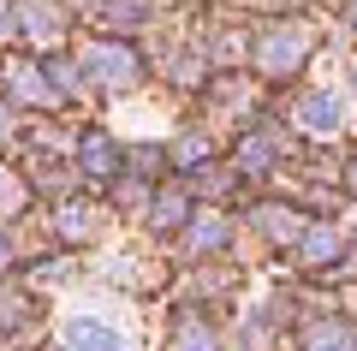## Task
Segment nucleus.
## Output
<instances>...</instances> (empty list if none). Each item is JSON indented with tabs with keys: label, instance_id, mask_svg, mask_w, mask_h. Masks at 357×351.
<instances>
[{
	"label": "nucleus",
	"instance_id": "obj_1",
	"mask_svg": "<svg viewBox=\"0 0 357 351\" xmlns=\"http://www.w3.org/2000/svg\"><path fill=\"white\" fill-rule=\"evenodd\" d=\"M77 66H84V72L96 77L102 89H126L131 77H137V60H131V48H114V42H89Z\"/></svg>",
	"mask_w": 357,
	"mask_h": 351
},
{
	"label": "nucleus",
	"instance_id": "obj_16",
	"mask_svg": "<svg viewBox=\"0 0 357 351\" xmlns=\"http://www.w3.org/2000/svg\"><path fill=\"white\" fill-rule=\"evenodd\" d=\"M0 126H6V113H0Z\"/></svg>",
	"mask_w": 357,
	"mask_h": 351
},
{
	"label": "nucleus",
	"instance_id": "obj_13",
	"mask_svg": "<svg viewBox=\"0 0 357 351\" xmlns=\"http://www.w3.org/2000/svg\"><path fill=\"white\" fill-rule=\"evenodd\" d=\"M173 214H185V202H178V197H167V202H161V209H155V221H161V226H167V221H173Z\"/></svg>",
	"mask_w": 357,
	"mask_h": 351
},
{
	"label": "nucleus",
	"instance_id": "obj_14",
	"mask_svg": "<svg viewBox=\"0 0 357 351\" xmlns=\"http://www.w3.org/2000/svg\"><path fill=\"white\" fill-rule=\"evenodd\" d=\"M6 179H13V173H0V202H18V191L6 185Z\"/></svg>",
	"mask_w": 357,
	"mask_h": 351
},
{
	"label": "nucleus",
	"instance_id": "obj_6",
	"mask_svg": "<svg viewBox=\"0 0 357 351\" xmlns=\"http://www.w3.org/2000/svg\"><path fill=\"white\" fill-rule=\"evenodd\" d=\"M13 96L18 101H48L54 89H48V77H42L36 66H18V72H13Z\"/></svg>",
	"mask_w": 357,
	"mask_h": 351
},
{
	"label": "nucleus",
	"instance_id": "obj_15",
	"mask_svg": "<svg viewBox=\"0 0 357 351\" xmlns=\"http://www.w3.org/2000/svg\"><path fill=\"white\" fill-rule=\"evenodd\" d=\"M0 262H6V244H0Z\"/></svg>",
	"mask_w": 357,
	"mask_h": 351
},
{
	"label": "nucleus",
	"instance_id": "obj_8",
	"mask_svg": "<svg viewBox=\"0 0 357 351\" xmlns=\"http://www.w3.org/2000/svg\"><path fill=\"white\" fill-rule=\"evenodd\" d=\"M256 221H262V232H268V239H292V232H298V226H292V214H286V209H262V214H256Z\"/></svg>",
	"mask_w": 357,
	"mask_h": 351
},
{
	"label": "nucleus",
	"instance_id": "obj_9",
	"mask_svg": "<svg viewBox=\"0 0 357 351\" xmlns=\"http://www.w3.org/2000/svg\"><path fill=\"white\" fill-rule=\"evenodd\" d=\"M178 351H215L208 327H203V322H185V327H178Z\"/></svg>",
	"mask_w": 357,
	"mask_h": 351
},
{
	"label": "nucleus",
	"instance_id": "obj_4",
	"mask_svg": "<svg viewBox=\"0 0 357 351\" xmlns=\"http://www.w3.org/2000/svg\"><path fill=\"white\" fill-rule=\"evenodd\" d=\"M298 119H304L316 137H333L340 131V96H328V89H316V96H304V107H298Z\"/></svg>",
	"mask_w": 357,
	"mask_h": 351
},
{
	"label": "nucleus",
	"instance_id": "obj_7",
	"mask_svg": "<svg viewBox=\"0 0 357 351\" xmlns=\"http://www.w3.org/2000/svg\"><path fill=\"white\" fill-rule=\"evenodd\" d=\"M310 351H351V334L333 327V322H321L316 334H310Z\"/></svg>",
	"mask_w": 357,
	"mask_h": 351
},
{
	"label": "nucleus",
	"instance_id": "obj_11",
	"mask_svg": "<svg viewBox=\"0 0 357 351\" xmlns=\"http://www.w3.org/2000/svg\"><path fill=\"white\" fill-rule=\"evenodd\" d=\"M191 244H197V251H208V244H220V221H215V214H203V221H197Z\"/></svg>",
	"mask_w": 357,
	"mask_h": 351
},
{
	"label": "nucleus",
	"instance_id": "obj_2",
	"mask_svg": "<svg viewBox=\"0 0 357 351\" xmlns=\"http://www.w3.org/2000/svg\"><path fill=\"white\" fill-rule=\"evenodd\" d=\"M304 48H310L304 30H298V24H280V30H268V36H262L256 60H262V72H292V66L304 60Z\"/></svg>",
	"mask_w": 357,
	"mask_h": 351
},
{
	"label": "nucleus",
	"instance_id": "obj_10",
	"mask_svg": "<svg viewBox=\"0 0 357 351\" xmlns=\"http://www.w3.org/2000/svg\"><path fill=\"white\" fill-rule=\"evenodd\" d=\"M84 161H89V173H107V167H114V149H107L102 137H89L84 143Z\"/></svg>",
	"mask_w": 357,
	"mask_h": 351
},
{
	"label": "nucleus",
	"instance_id": "obj_3",
	"mask_svg": "<svg viewBox=\"0 0 357 351\" xmlns=\"http://www.w3.org/2000/svg\"><path fill=\"white\" fill-rule=\"evenodd\" d=\"M66 345L72 351H119L126 339H119L107 322H96V315H77V322H66Z\"/></svg>",
	"mask_w": 357,
	"mask_h": 351
},
{
	"label": "nucleus",
	"instance_id": "obj_12",
	"mask_svg": "<svg viewBox=\"0 0 357 351\" xmlns=\"http://www.w3.org/2000/svg\"><path fill=\"white\" fill-rule=\"evenodd\" d=\"M333 251H340L333 232H310V239H304V256H316V262H321V256H333Z\"/></svg>",
	"mask_w": 357,
	"mask_h": 351
},
{
	"label": "nucleus",
	"instance_id": "obj_5",
	"mask_svg": "<svg viewBox=\"0 0 357 351\" xmlns=\"http://www.w3.org/2000/svg\"><path fill=\"white\" fill-rule=\"evenodd\" d=\"M18 24H24L36 42H48L54 30H60V18H54V6H48V0H30V6H18Z\"/></svg>",
	"mask_w": 357,
	"mask_h": 351
}]
</instances>
